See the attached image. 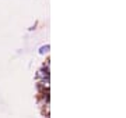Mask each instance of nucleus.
I'll return each instance as SVG.
<instances>
[{
	"mask_svg": "<svg viewBox=\"0 0 126 118\" xmlns=\"http://www.w3.org/2000/svg\"><path fill=\"white\" fill-rule=\"evenodd\" d=\"M49 72H50V70L41 68V70L36 72V79L38 81H41V79H49Z\"/></svg>",
	"mask_w": 126,
	"mask_h": 118,
	"instance_id": "f257e3e1",
	"label": "nucleus"
},
{
	"mask_svg": "<svg viewBox=\"0 0 126 118\" xmlns=\"http://www.w3.org/2000/svg\"><path fill=\"white\" fill-rule=\"evenodd\" d=\"M49 49H50V46L48 45V43H46V45H43V46L39 47L38 53H39V54H45V53H48V51H49Z\"/></svg>",
	"mask_w": 126,
	"mask_h": 118,
	"instance_id": "f03ea898",
	"label": "nucleus"
}]
</instances>
